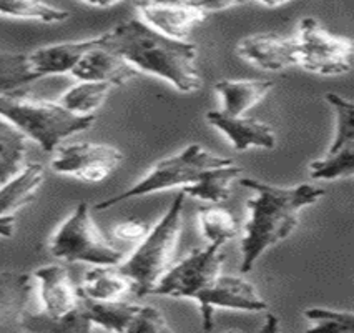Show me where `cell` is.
Masks as SVG:
<instances>
[{
	"mask_svg": "<svg viewBox=\"0 0 354 333\" xmlns=\"http://www.w3.org/2000/svg\"><path fill=\"white\" fill-rule=\"evenodd\" d=\"M240 185L253 192L246 202L248 217L240 245V272L248 273L266 250L293 233L301 210L315 205L326 192L313 183L278 187L257 179H240Z\"/></svg>",
	"mask_w": 354,
	"mask_h": 333,
	"instance_id": "cell-1",
	"label": "cell"
},
{
	"mask_svg": "<svg viewBox=\"0 0 354 333\" xmlns=\"http://www.w3.org/2000/svg\"><path fill=\"white\" fill-rule=\"evenodd\" d=\"M105 34L106 44L137 73L158 77L183 93L201 89L198 52L192 42L168 39L140 19L123 20Z\"/></svg>",
	"mask_w": 354,
	"mask_h": 333,
	"instance_id": "cell-2",
	"label": "cell"
},
{
	"mask_svg": "<svg viewBox=\"0 0 354 333\" xmlns=\"http://www.w3.org/2000/svg\"><path fill=\"white\" fill-rule=\"evenodd\" d=\"M187 195L178 192L147 237L137 249L123 260L118 269L130 278L135 287V295L145 297L158 285L163 275L171 269L176 246L183 228V207Z\"/></svg>",
	"mask_w": 354,
	"mask_h": 333,
	"instance_id": "cell-3",
	"label": "cell"
},
{
	"mask_svg": "<svg viewBox=\"0 0 354 333\" xmlns=\"http://www.w3.org/2000/svg\"><path fill=\"white\" fill-rule=\"evenodd\" d=\"M0 117L48 154H53L70 135L90 129L95 122V117L70 114L57 100L32 98L26 92L0 96Z\"/></svg>",
	"mask_w": 354,
	"mask_h": 333,
	"instance_id": "cell-4",
	"label": "cell"
},
{
	"mask_svg": "<svg viewBox=\"0 0 354 333\" xmlns=\"http://www.w3.org/2000/svg\"><path fill=\"white\" fill-rule=\"evenodd\" d=\"M230 163H233L232 159L213 154L200 143H192V145H187L185 149L170 155V157L160 160L137 183L117 193V195L102 200L95 205V208L97 210H106V208H112L120 202L170 190V188L183 190V188L198 182L201 175L207 174L208 170L230 165Z\"/></svg>",
	"mask_w": 354,
	"mask_h": 333,
	"instance_id": "cell-5",
	"label": "cell"
},
{
	"mask_svg": "<svg viewBox=\"0 0 354 333\" xmlns=\"http://www.w3.org/2000/svg\"><path fill=\"white\" fill-rule=\"evenodd\" d=\"M48 250L59 260L88 263L92 267H118L127 258L98 228L86 202L78 204L68 219L57 228Z\"/></svg>",
	"mask_w": 354,
	"mask_h": 333,
	"instance_id": "cell-6",
	"label": "cell"
},
{
	"mask_svg": "<svg viewBox=\"0 0 354 333\" xmlns=\"http://www.w3.org/2000/svg\"><path fill=\"white\" fill-rule=\"evenodd\" d=\"M296 40L298 67L323 77L344 75L354 64V39L331 34L316 19L299 22Z\"/></svg>",
	"mask_w": 354,
	"mask_h": 333,
	"instance_id": "cell-7",
	"label": "cell"
},
{
	"mask_svg": "<svg viewBox=\"0 0 354 333\" xmlns=\"http://www.w3.org/2000/svg\"><path fill=\"white\" fill-rule=\"evenodd\" d=\"M225 253L220 246L205 245L192 250L187 257L173 263L150 295L195 300L223 273Z\"/></svg>",
	"mask_w": 354,
	"mask_h": 333,
	"instance_id": "cell-8",
	"label": "cell"
},
{
	"mask_svg": "<svg viewBox=\"0 0 354 333\" xmlns=\"http://www.w3.org/2000/svg\"><path fill=\"white\" fill-rule=\"evenodd\" d=\"M236 2H142L135 6L140 20L168 39L188 42L192 30L208 15L236 7Z\"/></svg>",
	"mask_w": 354,
	"mask_h": 333,
	"instance_id": "cell-9",
	"label": "cell"
},
{
	"mask_svg": "<svg viewBox=\"0 0 354 333\" xmlns=\"http://www.w3.org/2000/svg\"><path fill=\"white\" fill-rule=\"evenodd\" d=\"M123 162V154L117 147L105 143L78 142L60 145L53 152L52 170L82 182L97 183L112 175Z\"/></svg>",
	"mask_w": 354,
	"mask_h": 333,
	"instance_id": "cell-10",
	"label": "cell"
},
{
	"mask_svg": "<svg viewBox=\"0 0 354 333\" xmlns=\"http://www.w3.org/2000/svg\"><path fill=\"white\" fill-rule=\"evenodd\" d=\"M200 307L201 325L205 332H212L215 325L216 310H238L250 314L268 312V303L258 294L254 285L236 275H223L216 278L203 294L196 298Z\"/></svg>",
	"mask_w": 354,
	"mask_h": 333,
	"instance_id": "cell-11",
	"label": "cell"
},
{
	"mask_svg": "<svg viewBox=\"0 0 354 333\" xmlns=\"http://www.w3.org/2000/svg\"><path fill=\"white\" fill-rule=\"evenodd\" d=\"M84 307L92 322L106 333H175L158 308L137 305L127 300L95 303L84 298Z\"/></svg>",
	"mask_w": 354,
	"mask_h": 333,
	"instance_id": "cell-12",
	"label": "cell"
},
{
	"mask_svg": "<svg viewBox=\"0 0 354 333\" xmlns=\"http://www.w3.org/2000/svg\"><path fill=\"white\" fill-rule=\"evenodd\" d=\"M34 280L39 283L40 300L44 314L53 318L70 315L84 303L80 282L73 280L72 273L65 265H45L35 270Z\"/></svg>",
	"mask_w": 354,
	"mask_h": 333,
	"instance_id": "cell-13",
	"label": "cell"
},
{
	"mask_svg": "<svg viewBox=\"0 0 354 333\" xmlns=\"http://www.w3.org/2000/svg\"><path fill=\"white\" fill-rule=\"evenodd\" d=\"M236 53L243 60L266 72L298 67L295 37H283L273 32L245 37L236 45Z\"/></svg>",
	"mask_w": 354,
	"mask_h": 333,
	"instance_id": "cell-14",
	"label": "cell"
},
{
	"mask_svg": "<svg viewBox=\"0 0 354 333\" xmlns=\"http://www.w3.org/2000/svg\"><path fill=\"white\" fill-rule=\"evenodd\" d=\"M137 75L138 73L106 44V34L98 35L95 47L82 57L72 72V77L78 82H98L112 87H120Z\"/></svg>",
	"mask_w": 354,
	"mask_h": 333,
	"instance_id": "cell-15",
	"label": "cell"
},
{
	"mask_svg": "<svg viewBox=\"0 0 354 333\" xmlns=\"http://www.w3.org/2000/svg\"><path fill=\"white\" fill-rule=\"evenodd\" d=\"M207 122L228 138L236 152L248 149L273 150L277 147V135L268 123L251 117H232L221 110L207 112Z\"/></svg>",
	"mask_w": 354,
	"mask_h": 333,
	"instance_id": "cell-16",
	"label": "cell"
},
{
	"mask_svg": "<svg viewBox=\"0 0 354 333\" xmlns=\"http://www.w3.org/2000/svg\"><path fill=\"white\" fill-rule=\"evenodd\" d=\"M34 275L0 272V333H22Z\"/></svg>",
	"mask_w": 354,
	"mask_h": 333,
	"instance_id": "cell-17",
	"label": "cell"
},
{
	"mask_svg": "<svg viewBox=\"0 0 354 333\" xmlns=\"http://www.w3.org/2000/svg\"><path fill=\"white\" fill-rule=\"evenodd\" d=\"M98 42V35L85 40H73V42H62L37 48L27 53L28 64L39 79L48 75H62L75 71L78 62L92 47Z\"/></svg>",
	"mask_w": 354,
	"mask_h": 333,
	"instance_id": "cell-18",
	"label": "cell"
},
{
	"mask_svg": "<svg viewBox=\"0 0 354 333\" xmlns=\"http://www.w3.org/2000/svg\"><path fill=\"white\" fill-rule=\"evenodd\" d=\"M80 291L90 302L115 303L135 294V287L118 267H90L80 280Z\"/></svg>",
	"mask_w": 354,
	"mask_h": 333,
	"instance_id": "cell-19",
	"label": "cell"
},
{
	"mask_svg": "<svg viewBox=\"0 0 354 333\" xmlns=\"http://www.w3.org/2000/svg\"><path fill=\"white\" fill-rule=\"evenodd\" d=\"M273 87L274 82L268 79L220 80L215 84V92L221 100V112L232 117H245Z\"/></svg>",
	"mask_w": 354,
	"mask_h": 333,
	"instance_id": "cell-20",
	"label": "cell"
},
{
	"mask_svg": "<svg viewBox=\"0 0 354 333\" xmlns=\"http://www.w3.org/2000/svg\"><path fill=\"white\" fill-rule=\"evenodd\" d=\"M45 180L42 163H27L0 187V217H14V213L35 199Z\"/></svg>",
	"mask_w": 354,
	"mask_h": 333,
	"instance_id": "cell-21",
	"label": "cell"
},
{
	"mask_svg": "<svg viewBox=\"0 0 354 333\" xmlns=\"http://www.w3.org/2000/svg\"><path fill=\"white\" fill-rule=\"evenodd\" d=\"M22 327L27 333H106L92 322L84 303L78 310L60 318H53L44 312H27Z\"/></svg>",
	"mask_w": 354,
	"mask_h": 333,
	"instance_id": "cell-22",
	"label": "cell"
},
{
	"mask_svg": "<svg viewBox=\"0 0 354 333\" xmlns=\"http://www.w3.org/2000/svg\"><path fill=\"white\" fill-rule=\"evenodd\" d=\"M240 174L241 168L234 165L233 162L230 165L208 170L207 174L201 175L198 182L180 192H183L187 197H192V199L208 202L209 205H218L230 199L233 188L232 185L234 180L240 179Z\"/></svg>",
	"mask_w": 354,
	"mask_h": 333,
	"instance_id": "cell-23",
	"label": "cell"
},
{
	"mask_svg": "<svg viewBox=\"0 0 354 333\" xmlns=\"http://www.w3.org/2000/svg\"><path fill=\"white\" fill-rule=\"evenodd\" d=\"M112 89V85L98 82H77L73 87L65 90L57 102L78 117H95V112L104 105Z\"/></svg>",
	"mask_w": 354,
	"mask_h": 333,
	"instance_id": "cell-24",
	"label": "cell"
},
{
	"mask_svg": "<svg viewBox=\"0 0 354 333\" xmlns=\"http://www.w3.org/2000/svg\"><path fill=\"white\" fill-rule=\"evenodd\" d=\"M28 138L10 122L0 117V183L24 168Z\"/></svg>",
	"mask_w": 354,
	"mask_h": 333,
	"instance_id": "cell-25",
	"label": "cell"
},
{
	"mask_svg": "<svg viewBox=\"0 0 354 333\" xmlns=\"http://www.w3.org/2000/svg\"><path fill=\"white\" fill-rule=\"evenodd\" d=\"M198 227L207 245L220 246L238 235V222L233 213L220 205H208L198 210Z\"/></svg>",
	"mask_w": 354,
	"mask_h": 333,
	"instance_id": "cell-26",
	"label": "cell"
},
{
	"mask_svg": "<svg viewBox=\"0 0 354 333\" xmlns=\"http://www.w3.org/2000/svg\"><path fill=\"white\" fill-rule=\"evenodd\" d=\"M39 80L28 64L27 53L0 52V96L26 92Z\"/></svg>",
	"mask_w": 354,
	"mask_h": 333,
	"instance_id": "cell-27",
	"label": "cell"
},
{
	"mask_svg": "<svg viewBox=\"0 0 354 333\" xmlns=\"http://www.w3.org/2000/svg\"><path fill=\"white\" fill-rule=\"evenodd\" d=\"M0 17L35 20L42 24L64 22L70 17V12L45 2L30 0H0Z\"/></svg>",
	"mask_w": 354,
	"mask_h": 333,
	"instance_id": "cell-28",
	"label": "cell"
},
{
	"mask_svg": "<svg viewBox=\"0 0 354 333\" xmlns=\"http://www.w3.org/2000/svg\"><path fill=\"white\" fill-rule=\"evenodd\" d=\"M310 174L311 179L326 182L354 177V143L328 149L323 157L311 162Z\"/></svg>",
	"mask_w": 354,
	"mask_h": 333,
	"instance_id": "cell-29",
	"label": "cell"
},
{
	"mask_svg": "<svg viewBox=\"0 0 354 333\" xmlns=\"http://www.w3.org/2000/svg\"><path fill=\"white\" fill-rule=\"evenodd\" d=\"M306 333H354V312L313 307L303 312Z\"/></svg>",
	"mask_w": 354,
	"mask_h": 333,
	"instance_id": "cell-30",
	"label": "cell"
},
{
	"mask_svg": "<svg viewBox=\"0 0 354 333\" xmlns=\"http://www.w3.org/2000/svg\"><path fill=\"white\" fill-rule=\"evenodd\" d=\"M326 102L335 110L336 118L335 137H333L329 149L354 143V102L337 96V93H328Z\"/></svg>",
	"mask_w": 354,
	"mask_h": 333,
	"instance_id": "cell-31",
	"label": "cell"
},
{
	"mask_svg": "<svg viewBox=\"0 0 354 333\" xmlns=\"http://www.w3.org/2000/svg\"><path fill=\"white\" fill-rule=\"evenodd\" d=\"M148 232H150L148 224L138 219L125 220L122 224L115 225L113 228L115 238H118L122 242H138V244L147 237Z\"/></svg>",
	"mask_w": 354,
	"mask_h": 333,
	"instance_id": "cell-32",
	"label": "cell"
},
{
	"mask_svg": "<svg viewBox=\"0 0 354 333\" xmlns=\"http://www.w3.org/2000/svg\"><path fill=\"white\" fill-rule=\"evenodd\" d=\"M258 333H281V327H279V320L274 314H266L265 323L261 325Z\"/></svg>",
	"mask_w": 354,
	"mask_h": 333,
	"instance_id": "cell-33",
	"label": "cell"
},
{
	"mask_svg": "<svg viewBox=\"0 0 354 333\" xmlns=\"http://www.w3.org/2000/svg\"><path fill=\"white\" fill-rule=\"evenodd\" d=\"M15 232V215L14 217H0V237L10 238Z\"/></svg>",
	"mask_w": 354,
	"mask_h": 333,
	"instance_id": "cell-34",
	"label": "cell"
},
{
	"mask_svg": "<svg viewBox=\"0 0 354 333\" xmlns=\"http://www.w3.org/2000/svg\"><path fill=\"white\" fill-rule=\"evenodd\" d=\"M88 7H112L117 6V3H86Z\"/></svg>",
	"mask_w": 354,
	"mask_h": 333,
	"instance_id": "cell-35",
	"label": "cell"
}]
</instances>
